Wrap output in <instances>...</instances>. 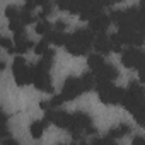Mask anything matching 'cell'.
Returning <instances> with one entry per match:
<instances>
[{"instance_id": "cell-9", "label": "cell", "mask_w": 145, "mask_h": 145, "mask_svg": "<svg viewBox=\"0 0 145 145\" xmlns=\"http://www.w3.org/2000/svg\"><path fill=\"white\" fill-rule=\"evenodd\" d=\"M70 39H74L80 44H86V46H91V43L94 41V34H92L91 29H77L70 36Z\"/></svg>"}, {"instance_id": "cell-11", "label": "cell", "mask_w": 145, "mask_h": 145, "mask_svg": "<svg viewBox=\"0 0 145 145\" xmlns=\"http://www.w3.org/2000/svg\"><path fill=\"white\" fill-rule=\"evenodd\" d=\"M31 48H34V43L33 41H29L27 38L26 39H22V41H17L16 43V46L12 48V53H26L27 50H31Z\"/></svg>"}, {"instance_id": "cell-29", "label": "cell", "mask_w": 145, "mask_h": 145, "mask_svg": "<svg viewBox=\"0 0 145 145\" xmlns=\"http://www.w3.org/2000/svg\"><path fill=\"white\" fill-rule=\"evenodd\" d=\"M4 68H5V63H4L2 60H0V70H4Z\"/></svg>"}, {"instance_id": "cell-26", "label": "cell", "mask_w": 145, "mask_h": 145, "mask_svg": "<svg viewBox=\"0 0 145 145\" xmlns=\"http://www.w3.org/2000/svg\"><path fill=\"white\" fill-rule=\"evenodd\" d=\"M39 106H41V109H44V111H46V109H51V106H50V103H48V101H41V103H39Z\"/></svg>"}, {"instance_id": "cell-20", "label": "cell", "mask_w": 145, "mask_h": 145, "mask_svg": "<svg viewBox=\"0 0 145 145\" xmlns=\"http://www.w3.org/2000/svg\"><path fill=\"white\" fill-rule=\"evenodd\" d=\"M41 7H43V10L39 12V17H41V19H44V17H46V16H50V14H51V10H53V4H51V0H50V2H46L44 5H41Z\"/></svg>"}, {"instance_id": "cell-6", "label": "cell", "mask_w": 145, "mask_h": 145, "mask_svg": "<svg viewBox=\"0 0 145 145\" xmlns=\"http://www.w3.org/2000/svg\"><path fill=\"white\" fill-rule=\"evenodd\" d=\"M91 22V29L92 31H97V33H104L106 29H108V26H109V16H104V14H97V16H94V17H91L89 19Z\"/></svg>"}, {"instance_id": "cell-1", "label": "cell", "mask_w": 145, "mask_h": 145, "mask_svg": "<svg viewBox=\"0 0 145 145\" xmlns=\"http://www.w3.org/2000/svg\"><path fill=\"white\" fill-rule=\"evenodd\" d=\"M120 103L130 113H133L137 108H140L143 104V89H142V86L138 82H130V87H128V91L123 92Z\"/></svg>"}, {"instance_id": "cell-2", "label": "cell", "mask_w": 145, "mask_h": 145, "mask_svg": "<svg viewBox=\"0 0 145 145\" xmlns=\"http://www.w3.org/2000/svg\"><path fill=\"white\" fill-rule=\"evenodd\" d=\"M96 91L99 94V99L104 103V104H109V106H114L121 101V96H123V89L120 87H114L111 84V80H101L97 82L96 86Z\"/></svg>"}, {"instance_id": "cell-16", "label": "cell", "mask_w": 145, "mask_h": 145, "mask_svg": "<svg viewBox=\"0 0 145 145\" xmlns=\"http://www.w3.org/2000/svg\"><path fill=\"white\" fill-rule=\"evenodd\" d=\"M133 116H135L137 123H138L140 126H143V125H145V106L142 104L140 108H137V109L133 111Z\"/></svg>"}, {"instance_id": "cell-13", "label": "cell", "mask_w": 145, "mask_h": 145, "mask_svg": "<svg viewBox=\"0 0 145 145\" xmlns=\"http://www.w3.org/2000/svg\"><path fill=\"white\" fill-rule=\"evenodd\" d=\"M128 131H130V126L128 125H120V126H116V128H113L109 131V137L111 138H121V137L128 135Z\"/></svg>"}, {"instance_id": "cell-17", "label": "cell", "mask_w": 145, "mask_h": 145, "mask_svg": "<svg viewBox=\"0 0 145 145\" xmlns=\"http://www.w3.org/2000/svg\"><path fill=\"white\" fill-rule=\"evenodd\" d=\"M19 9L17 7H14V5H9L7 9H5V16L9 17V21H19Z\"/></svg>"}, {"instance_id": "cell-14", "label": "cell", "mask_w": 145, "mask_h": 145, "mask_svg": "<svg viewBox=\"0 0 145 145\" xmlns=\"http://www.w3.org/2000/svg\"><path fill=\"white\" fill-rule=\"evenodd\" d=\"M19 21H21V22L26 26V24H31V22L34 21V16L31 14V10H27V9L24 7V9L19 12Z\"/></svg>"}, {"instance_id": "cell-8", "label": "cell", "mask_w": 145, "mask_h": 145, "mask_svg": "<svg viewBox=\"0 0 145 145\" xmlns=\"http://www.w3.org/2000/svg\"><path fill=\"white\" fill-rule=\"evenodd\" d=\"M94 44V50L99 53V55H108L111 51V43H109V38L104 36V33H99L97 38L92 41Z\"/></svg>"}, {"instance_id": "cell-28", "label": "cell", "mask_w": 145, "mask_h": 145, "mask_svg": "<svg viewBox=\"0 0 145 145\" xmlns=\"http://www.w3.org/2000/svg\"><path fill=\"white\" fill-rule=\"evenodd\" d=\"M133 143H143V138L142 137H135L133 138Z\"/></svg>"}, {"instance_id": "cell-7", "label": "cell", "mask_w": 145, "mask_h": 145, "mask_svg": "<svg viewBox=\"0 0 145 145\" xmlns=\"http://www.w3.org/2000/svg\"><path fill=\"white\" fill-rule=\"evenodd\" d=\"M63 46H65V50H67L70 55H75V56L86 55V53L89 51V48H91V46H86V44H80V43H77V41H74V39H70V36H68V39H67V43H65Z\"/></svg>"}, {"instance_id": "cell-21", "label": "cell", "mask_w": 145, "mask_h": 145, "mask_svg": "<svg viewBox=\"0 0 145 145\" xmlns=\"http://www.w3.org/2000/svg\"><path fill=\"white\" fill-rule=\"evenodd\" d=\"M63 101H65V99H63L61 96H55V97L50 101V106H51V108H58V106L63 104Z\"/></svg>"}, {"instance_id": "cell-5", "label": "cell", "mask_w": 145, "mask_h": 145, "mask_svg": "<svg viewBox=\"0 0 145 145\" xmlns=\"http://www.w3.org/2000/svg\"><path fill=\"white\" fill-rule=\"evenodd\" d=\"M92 74H94V79L97 82H101V80H114L118 77V70L114 67L108 65V63H103L97 70L92 72Z\"/></svg>"}, {"instance_id": "cell-19", "label": "cell", "mask_w": 145, "mask_h": 145, "mask_svg": "<svg viewBox=\"0 0 145 145\" xmlns=\"http://www.w3.org/2000/svg\"><path fill=\"white\" fill-rule=\"evenodd\" d=\"M48 48H50V46H48V41H46L44 38H43V41H39L38 44H34V51H36V55H39V56H41Z\"/></svg>"}, {"instance_id": "cell-4", "label": "cell", "mask_w": 145, "mask_h": 145, "mask_svg": "<svg viewBox=\"0 0 145 145\" xmlns=\"http://www.w3.org/2000/svg\"><path fill=\"white\" fill-rule=\"evenodd\" d=\"M121 53H123V55H121V63H123L126 68H137V70L142 68L145 56H143V53H142L140 50L130 48V50L121 51Z\"/></svg>"}, {"instance_id": "cell-23", "label": "cell", "mask_w": 145, "mask_h": 145, "mask_svg": "<svg viewBox=\"0 0 145 145\" xmlns=\"http://www.w3.org/2000/svg\"><path fill=\"white\" fill-rule=\"evenodd\" d=\"M114 142V138H111V137H108V138H97V140H94V143H103V145H106V143H113Z\"/></svg>"}, {"instance_id": "cell-3", "label": "cell", "mask_w": 145, "mask_h": 145, "mask_svg": "<svg viewBox=\"0 0 145 145\" xmlns=\"http://www.w3.org/2000/svg\"><path fill=\"white\" fill-rule=\"evenodd\" d=\"M12 72H14V79H16V84L17 86H27L31 84V68L27 67L26 60L22 56H17L14 60V65H12Z\"/></svg>"}, {"instance_id": "cell-22", "label": "cell", "mask_w": 145, "mask_h": 145, "mask_svg": "<svg viewBox=\"0 0 145 145\" xmlns=\"http://www.w3.org/2000/svg\"><path fill=\"white\" fill-rule=\"evenodd\" d=\"M72 2H74V0H56L58 7H60V9H65V10L70 7V4H72Z\"/></svg>"}, {"instance_id": "cell-15", "label": "cell", "mask_w": 145, "mask_h": 145, "mask_svg": "<svg viewBox=\"0 0 145 145\" xmlns=\"http://www.w3.org/2000/svg\"><path fill=\"white\" fill-rule=\"evenodd\" d=\"M103 63H104V60H103V56H101V55H91V56H89V67H91V70H92V72H94V70H97Z\"/></svg>"}, {"instance_id": "cell-10", "label": "cell", "mask_w": 145, "mask_h": 145, "mask_svg": "<svg viewBox=\"0 0 145 145\" xmlns=\"http://www.w3.org/2000/svg\"><path fill=\"white\" fill-rule=\"evenodd\" d=\"M44 39H46L48 43L56 44V46H63V44L67 43L68 36H67L63 31H50V33H46V34H44Z\"/></svg>"}, {"instance_id": "cell-25", "label": "cell", "mask_w": 145, "mask_h": 145, "mask_svg": "<svg viewBox=\"0 0 145 145\" xmlns=\"http://www.w3.org/2000/svg\"><path fill=\"white\" fill-rule=\"evenodd\" d=\"M0 125H7V114L2 111V108H0Z\"/></svg>"}, {"instance_id": "cell-12", "label": "cell", "mask_w": 145, "mask_h": 145, "mask_svg": "<svg viewBox=\"0 0 145 145\" xmlns=\"http://www.w3.org/2000/svg\"><path fill=\"white\" fill-rule=\"evenodd\" d=\"M48 126V123L43 120V121H34L33 125H31V135H33V138H41V135H43V130Z\"/></svg>"}, {"instance_id": "cell-27", "label": "cell", "mask_w": 145, "mask_h": 145, "mask_svg": "<svg viewBox=\"0 0 145 145\" xmlns=\"http://www.w3.org/2000/svg\"><path fill=\"white\" fill-rule=\"evenodd\" d=\"M4 143H5V145H16L17 142L12 140V138H9V137H5V138H4Z\"/></svg>"}, {"instance_id": "cell-24", "label": "cell", "mask_w": 145, "mask_h": 145, "mask_svg": "<svg viewBox=\"0 0 145 145\" xmlns=\"http://www.w3.org/2000/svg\"><path fill=\"white\" fill-rule=\"evenodd\" d=\"M65 27H67V24L63 21H56V24H55V29L56 31H65Z\"/></svg>"}, {"instance_id": "cell-18", "label": "cell", "mask_w": 145, "mask_h": 145, "mask_svg": "<svg viewBox=\"0 0 145 145\" xmlns=\"http://www.w3.org/2000/svg\"><path fill=\"white\" fill-rule=\"evenodd\" d=\"M51 31V27H50V22H46V21H43V22H39V24H36V33L38 34H41V36H44L46 33H50Z\"/></svg>"}]
</instances>
